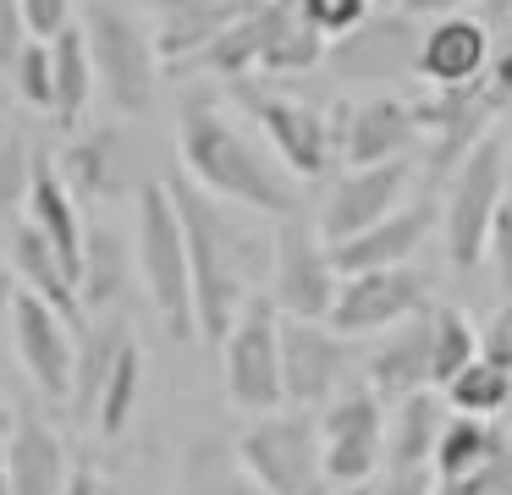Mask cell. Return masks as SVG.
<instances>
[{"instance_id": "obj_10", "label": "cell", "mask_w": 512, "mask_h": 495, "mask_svg": "<svg viewBox=\"0 0 512 495\" xmlns=\"http://www.w3.org/2000/svg\"><path fill=\"white\" fill-rule=\"evenodd\" d=\"M221 374L226 402L237 413L259 418L287 407V391H281V308L270 297H254L237 314V325L221 336Z\"/></svg>"}, {"instance_id": "obj_23", "label": "cell", "mask_w": 512, "mask_h": 495, "mask_svg": "<svg viewBox=\"0 0 512 495\" xmlns=\"http://www.w3.org/2000/svg\"><path fill=\"white\" fill-rule=\"evenodd\" d=\"M6 468H12V495H67L72 484L67 440L39 413H17L6 435Z\"/></svg>"}, {"instance_id": "obj_34", "label": "cell", "mask_w": 512, "mask_h": 495, "mask_svg": "<svg viewBox=\"0 0 512 495\" xmlns=\"http://www.w3.org/2000/svg\"><path fill=\"white\" fill-rule=\"evenodd\" d=\"M12 94L23 99L28 110H56V66H50V44L34 39L23 50V61L12 66Z\"/></svg>"}, {"instance_id": "obj_40", "label": "cell", "mask_w": 512, "mask_h": 495, "mask_svg": "<svg viewBox=\"0 0 512 495\" xmlns=\"http://www.w3.org/2000/svg\"><path fill=\"white\" fill-rule=\"evenodd\" d=\"M23 17H28V33L34 39H56L78 22V0H23Z\"/></svg>"}, {"instance_id": "obj_27", "label": "cell", "mask_w": 512, "mask_h": 495, "mask_svg": "<svg viewBox=\"0 0 512 495\" xmlns=\"http://www.w3.org/2000/svg\"><path fill=\"white\" fill-rule=\"evenodd\" d=\"M446 413H452V407L441 402V391H419V396H408V402H397V413H391V424H386V473L430 468Z\"/></svg>"}, {"instance_id": "obj_47", "label": "cell", "mask_w": 512, "mask_h": 495, "mask_svg": "<svg viewBox=\"0 0 512 495\" xmlns=\"http://www.w3.org/2000/svg\"><path fill=\"white\" fill-rule=\"evenodd\" d=\"M12 424H17V413H12V407H6V402H0V440L12 435Z\"/></svg>"}, {"instance_id": "obj_41", "label": "cell", "mask_w": 512, "mask_h": 495, "mask_svg": "<svg viewBox=\"0 0 512 495\" xmlns=\"http://www.w3.org/2000/svg\"><path fill=\"white\" fill-rule=\"evenodd\" d=\"M430 490H435V473L413 468V473H380L364 495H430Z\"/></svg>"}, {"instance_id": "obj_26", "label": "cell", "mask_w": 512, "mask_h": 495, "mask_svg": "<svg viewBox=\"0 0 512 495\" xmlns=\"http://www.w3.org/2000/svg\"><path fill=\"white\" fill-rule=\"evenodd\" d=\"M138 275L133 259V237L100 226L94 220L89 237H83V275H78V297H83V314H116Z\"/></svg>"}, {"instance_id": "obj_13", "label": "cell", "mask_w": 512, "mask_h": 495, "mask_svg": "<svg viewBox=\"0 0 512 495\" xmlns=\"http://www.w3.org/2000/svg\"><path fill=\"white\" fill-rule=\"evenodd\" d=\"M353 352L325 319H281V391L292 413H325L347 391Z\"/></svg>"}, {"instance_id": "obj_36", "label": "cell", "mask_w": 512, "mask_h": 495, "mask_svg": "<svg viewBox=\"0 0 512 495\" xmlns=\"http://www.w3.org/2000/svg\"><path fill=\"white\" fill-rule=\"evenodd\" d=\"M430 495H512V440L468 479H435Z\"/></svg>"}, {"instance_id": "obj_20", "label": "cell", "mask_w": 512, "mask_h": 495, "mask_svg": "<svg viewBox=\"0 0 512 495\" xmlns=\"http://www.w3.org/2000/svg\"><path fill=\"white\" fill-rule=\"evenodd\" d=\"M61 176L78 193V204H116L133 182V154H127V132L116 121H100V127H83L78 138L61 149Z\"/></svg>"}, {"instance_id": "obj_37", "label": "cell", "mask_w": 512, "mask_h": 495, "mask_svg": "<svg viewBox=\"0 0 512 495\" xmlns=\"http://www.w3.org/2000/svg\"><path fill=\"white\" fill-rule=\"evenodd\" d=\"M298 6H303V17H309L314 28L336 44V39H347L369 11H375V0H298Z\"/></svg>"}, {"instance_id": "obj_19", "label": "cell", "mask_w": 512, "mask_h": 495, "mask_svg": "<svg viewBox=\"0 0 512 495\" xmlns=\"http://www.w3.org/2000/svg\"><path fill=\"white\" fill-rule=\"evenodd\" d=\"M496 61V39L474 11H457V17H435L424 28L419 44V77L424 88H468L490 72Z\"/></svg>"}, {"instance_id": "obj_35", "label": "cell", "mask_w": 512, "mask_h": 495, "mask_svg": "<svg viewBox=\"0 0 512 495\" xmlns=\"http://www.w3.org/2000/svg\"><path fill=\"white\" fill-rule=\"evenodd\" d=\"M34 187V154L17 132H0V215H17Z\"/></svg>"}, {"instance_id": "obj_24", "label": "cell", "mask_w": 512, "mask_h": 495, "mask_svg": "<svg viewBox=\"0 0 512 495\" xmlns=\"http://www.w3.org/2000/svg\"><path fill=\"white\" fill-rule=\"evenodd\" d=\"M28 226L72 264V275H83V237H89V220H83L78 193L67 187L56 160H34V187H28V204H23Z\"/></svg>"}, {"instance_id": "obj_46", "label": "cell", "mask_w": 512, "mask_h": 495, "mask_svg": "<svg viewBox=\"0 0 512 495\" xmlns=\"http://www.w3.org/2000/svg\"><path fill=\"white\" fill-rule=\"evenodd\" d=\"M0 495H12V468H6V440H0Z\"/></svg>"}, {"instance_id": "obj_38", "label": "cell", "mask_w": 512, "mask_h": 495, "mask_svg": "<svg viewBox=\"0 0 512 495\" xmlns=\"http://www.w3.org/2000/svg\"><path fill=\"white\" fill-rule=\"evenodd\" d=\"M485 264L496 270V286H501V297H512V182H507V198H501V209H496V226H490Z\"/></svg>"}, {"instance_id": "obj_2", "label": "cell", "mask_w": 512, "mask_h": 495, "mask_svg": "<svg viewBox=\"0 0 512 495\" xmlns=\"http://www.w3.org/2000/svg\"><path fill=\"white\" fill-rule=\"evenodd\" d=\"M177 160L182 176L204 187V193L226 198V204L248 209V215L265 220H287L298 215V193H292V176L276 154L265 149V138L243 127L232 110L215 94H182L177 105Z\"/></svg>"}, {"instance_id": "obj_17", "label": "cell", "mask_w": 512, "mask_h": 495, "mask_svg": "<svg viewBox=\"0 0 512 495\" xmlns=\"http://www.w3.org/2000/svg\"><path fill=\"white\" fill-rule=\"evenodd\" d=\"M342 127V171L353 165H386V160H413L424 149V127L413 99L402 94H364L336 116Z\"/></svg>"}, {"instance_id": "obj_4", "label": "cell", "mask_w": 512, "mask_h": 495, "mask_svg": "<svg viewBox=\"0 0 512 495\" xmlns=\"http://www.w3.org/2000/svg\"><path fill=\"white\" fill-rule=\"evenodd\" d=\"M512 105V50L490 61V72L468 88H424L413 99L424 127V187L441 193V182L468 160L479 138H490V121Z\"/></svg>"}, {"instance_id": "obj_12", "label": "cell", "mask_w": 512, "mask_h": 495, "mask_svg": "<svg viewBox=\"0 0 512 495\" xmlns=\"http://www.w3.org/2000/svg\"><path fill=\"white\" fill-rule=\"evenodd\" d=\"M435 286L430 275L419 270V264H391V270H364V275H342V292H336V308L325 325L336 330V336H386V330H397L402 319L424 314Z\"/></svg>"}, {"instance_id": "obj_15", "label": "cell", "mask_w": 512, "mask_h": 495, "mask_svg": "<svg viewBox=\"0 0 512 495\" xmlns=\"http://www.w3.org/2000/svg\"><path fill=\"white\" fill-rule=\"evenodd\" d=\"M12 352L45 402H67L72 374H78V330L34 292H17L12 303Z\"/></svg>"}, {"instance_id": "obj_25", "label": "cell", "mask_w": 512, "mask_h": 495, "mask_svg": "<svg viewBox=\"0 0 512 495\" xmlns=\"http://www.w3.org/2000/svg\"><path fill=\"white\" fill-rule=\"evenodd\" d=\"M12 270H17V281H23V292L45 297L72 330L89 325V319H83V297H78V275H72V264L61 259V253L50 248L28 220L12 231Z\"/></svg>"}, {"instance_id": "obj_7", "label": "cell", "mask_w": 512, "mask_h": 495, "mask_svg": "<svg viewBox=\"0 0 512 495\" xmlns=\"http://www.w3.org/2000/svg\"><path fill=\"white\" fill-rule=\"evenodd\" d=\"M507 182H512V160H507L501 132L479 138L468 149V160L441 182V248L452 270L485 264L490 226H496V209L507 198Z\"/></svg>"}, {"instance_id": "obj_18", "label": "cell", "mask_w": 512, "mask_h": 495, "mask_svg": "<svg viewBox=\"0 0 512 495\" xmlns=\"http://www.w3.org/2000/svg\"><path fill=\"white\" fill-rule=\"evenodd\" d=\"M430 231H441V193L424 187V198H408L397 215H386L380 226L358 231V237L336 242L331 259L336 275H364V270H391V264H413L419 248L430 242Z\"/></svg>"}, {"instance_id": "obj_28", "label": "cell", "mask_w": 512, "mask_h": 495, "mask_svg": "<svg viewBox=\"0 0 512 495\" xmlns=\"http://www.w3.org/2000/svg\"><path fill=\"white\" fill-rule=\"evenodd\" d=\"M50 66H56V110H50V116H56L61 127H78V121L89 116L94 94H100L83 22H72L67 33H56V39H50Z\"/></svg>"}, {"instance_id": "obj_22", "label": "cell", "mask_w": 512, "mask_h": 495, "mask_svg": "<svg viewBox=\"0 0 512 495\" xmlns=\"http://www.w3.org/2000/svg\"><path fill=\"white\" fill-rule=\"evenodd\" d=\"M259 6L265 0H155V44L166 72L199 55L210 39H221L232 22L254 17Z\"/></svg>"}, {"instance_id": "obj_11", "label": "cell", "mask_w": 512, "mask_h": 495, "mask_svg": "<svg viewBox=\"0 0 512 495\" xmlns=\"http://www.w3.org/2000/svg\"><path fill=\"white\" fill-rule=\"evenodd\" d=\"M386 402L369 385H347L320 413V457L331 490H369L386 473Z\"/></svg>"}, {"instance_id": "obj_16", "label": "cell", "mask_w": 512, "mask_h": 495, "mask_svg": "<svg viewBox=\"0 0 512 495\" xmlns=\"http://www.w3.org/2000/svg\"><path fill=\"white\" fill-rule=\"evenodd\" d=\"M413 182H419V160H386V165H353V171H342L320 209L325 242L336 248V242H347L358 231L380 226L386 215H397L408 204Z\"/></svg>"}, {"instance_id": "obj_43", "label": "cell", "mask_w": 512, "mask_h": 495, "mask_svg": "<svg viewBox=\"0 0 512 495\" xmlns=\"http://www.w3.org/2000/svg\"><path fill=\"white\" fill-rule=\"evenodd\" d=\"M468 6H479V0H397V11H408V17H457V11H468Z\"/></svg>"}, {"instance_id": "obj_14", "label": "cell", "mask_w": 512, "mask_h": 495, "mask_svg": "<svg viewBox=\"0 0 512 495\" xmlns=\"http://www.w3.org/2000/svg\"><path fill=\"white\" fill-rule=\"evenodd\" d=\"M419 44H424V22L408 11H369L347 39L331 44L325 66L342 83H369L380 94V83H402L419 77Z\"/></svg>"}, {"instance_id": "obj_31", "label": "cell", "mask_w": 512, "mask_h": 495, "mask_svg": "<svg viewBox=\"0 0 512 495\" xmlns=\"http://www.w3.org/2000/svg\"><path fill=\"white\" fill-rule=\"evenodd\" d=\"M441 402L452 407V413H463V418H496V413H507V402H512V369H507V363H496L490 352H479V358L468 363L457 380L441 385Z\"/></svg>"}, {"instance_id": "obj_42", "label": "cell", "mask_w": 512, "mask_h": 495, "mask_svg": "<svg viewBox=\"0 0 512 495\" xmlns=\"http://www.w3.org/2000/svg\"><path fill=\"white\" fill-rule=\"evenodd\" d=\"M485 352L512 369V297H501V308L490 314V325H485Z\"/></svg>"}, {"instance_id": "obj_3", "label": "cell", "mask_w": 512, "mask_h": 495, "mask_svg": "<svg viewBox=\"0 0 512 495\" xmlns=\"http://www.w3.org/2000/svg\"><path fill=\"white\" fill-rule=\"evenodd\" d=\"M133 259H138V281H144L166 336L193 341L199 336V314H193L188 231H182L171 182H160V176H144V182L133 187Z\"/></svg>"}, {"instance_id": "obj_32", "label": "cell", "mask_w": 512, "mask_h": 495, "mask_svg": "<svg viewBox=\"0 0 512 495\" xmlns=\"http://www.w3.org/2000/svg\"><path fill=\"white\" fill-rule=\"evenodd\" d=\"M430 352H435V391H441L446 380H457V374L485 352V330H479L463 308L435 303L430 308Z\"/></svg>"}, {"instance_id": "obj_45", "label": "cell", "mask_w": 512, "mask_h": 495, "mask_svg": "<svg viewBox=\"0 0 512 495\" xmlns=\"http://www.w3.org/2000/svg\"><path fill=\"white\" fill-rule=\"evenodd\" d=\"M17 292H23V281H17V270H12V264H0V314H12Z\"/></svg>"}, {"instance_id": "obj_48", "label": "cell", "mask_w": 512, "mask_h": 495, "mask_svg": "<svg viewBox=\"0 0 512 495\" xmlns=\"http://www.w3.org/2000/svg\"><path fill=\"white\" fill-rule=\"evenodd\" d=\"M336 495H364V490H336Z\"/></svg>"}, {"instance_id": "obj_1", "label": "cell", "mask_w": 512, "mask_h": 495, "mask_svg": "<svg viewBox=\"0 0 512 495\" xmlns=\"http://www.w3.org/2000/svg\"><path fill=\"white\" fill-rule=\"evenodd\" d=\"M171 198H177L182 231H188V259H193V314H199V336L221 341L237 325L259 286H270V253H276V226L265 215L226 204V198L204 193L193 176H171Z\"/></svg>"}, {"instance_id": "obj_9", "label": "cell", "mask_w": 512, "mask_h": 495, "mask_svg": "<svg viewBox=\"0 0 512 495\" xmlns=\"http://www.w3.org/2000/svg\"><path fill=\"white\" fill-rule=\"evenodd\" d=\"M336 292H342V275H336L320 220H303V215L276 220V253H270L265 297L281 308V319H331Z\"/></svg>"}, {"instance_id": "obj_44", "label": "cell", "mask_w": 512, "mask_h": 495, "mask_svg": "<svg viewBox=\"0 0 512 495\" xmlns=\"http://www.w3.org/2000/svg\"><path fill=\"white\" fill-rule=\"evenodd\" d=\"M67 495H122V484H116V479H105L100 468H72Z\"/></svg>"}, {"instance_id": "obj_8", "label": "cell", "mask_w": 512, "mask_h": 495, "mask_svg": "<svg viewBox=\"0 0 512 495\" xmlns=\"http://www.w3.org/2000/svg\"><path fill=\"white\" fill-rule=\"evenodd\" d=\"M237 462L265 495H336L325 484V457H320V418L314 413H276L248 418L237 435Z\"/></svg>"}, {"instance_id": "obj_29", "label": "cell", "mask_w": 512, "mask_h": 495, "mask_svg": "<svg viewBox=\"0 0 512 495\" xmlns=\"http://www.w3.org/2000/svg\"><path fill=\"white\" fill-rule=\"evenodd\" d=\"M501 446H507V435H501L490 418L446 413L441 440H435V457H430V473H435V479H468V473H479Z\"/></svg>"}, {"instance_id": "obj_30", "label": "cell", "mask_w": 512, "mask_h": 495, "mask_svg": "<svg viewBox=\"0 0 512 495\" xmlns=\"http://www.w3.org/2000/svg\"><path fill=\"white\" fill-rule=\"evenodd\" d=\"M171 495H265V490L237 462V446H221V440L199 435L182 451V473H177V490Z\"/></svg>"}, {"instance_id": "obj_6", "label": "cell", "mask_w": 512, "mask_h": 495, "mask_svg": "<svg viewBox=\"0 0 512 495\" xmlns=\"http://www.w3.org/2000/svg\"><path fill=\"white\" fill-rule=\"evenodd\" d=\"M243 105V116L259 127L265 149L287 165V176L298 182H320L342 165V127H336L331 110H320L314 99L281 94L265 77H248V83H226Z\"/></svg>"}, {"instance_id": "obj_21", "label": "cell", "mask_w": 512, "mask_h": 495, "mask_svg": "<svg viewBox=\"0 0 512 495\" xmlns=\"http://www.w3.org/2000/svg\"><path fill=\"white\" fill-rule=\"evenodd\" d=\"M364 385L380 402H408V396H419V391H435L430 308L402 319L386 336H375V352H369V363H364Z\"/></svg>"}, {"instance_id": "obj_39", "label": "cell", "mask_w": 512, "mask_h": 495, "mask_svg": "<svg viewBox=\"0 0 512 495\" xmlns=\"http://www.w3.org/2000/svg\"><path fill=\"white\" fill-rule=\"evenodd\" d=\"M28 44H34V33H28L23 0H0V72H6V77H12L17 61H23Z\"/></svg>"}, {"instance_id": "obj_33", "label": "cell", "mask_w": 512, "mask_h": 495, "mask_svg": "<svg viewBox=\"0 0 512 495\" xmlns=\"http://www.w3.org/2000/svg\"><path fill=\"white\" fill-rule=\"evenodd\" d=\"M138 396H144V347H138V336L122 347V358H116L111 369V385L100 391V402H94V435L100 440H116L127 424H133L138 413Z\"/></svg>"}, {"instance_id": "obj_5", "label": "cell", "mask_w": 512, "mask_h": 495, "mask_svg": "<svg viewBox=\"0 0 512 495\" xmlns=\"http://www.w3.org/2000/svg\"><path fill=\"white\" fill-rule=\"evenodd\" d=\"M83 33H89L94 83H100V99L111 105V116H122V121L149 116V105L160 94V72H166L155 28H144L133 11L111 6V0H89Z\"/></svg>"}]
</instances>
